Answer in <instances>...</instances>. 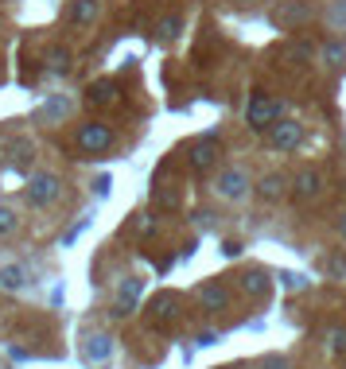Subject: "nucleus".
Returning a JSON list of instances; mask_svg holds the SVG:
<instances>
[{"label": "nucleus", "instance_id": "obj_11", "mask_svg": "<svg viewBox=\"0 0 346 369\" xmlns=\"http://www.w3.org/2000/svg\"><path fill=\"white\" fill-rule=\"evenodd\" d=\"M86 101L89 105H98V109L113 105V101H117V86H113V82H94V86L86 89Z\"/></svg>", "mask_w": 346, "mask_h": 369}, {"label": "nucleus", "instance_id": "obj_19", "mask_svg": "<svg viewBox=\"0 0 346 369\" xmlns=\"http://www.w3.org/2000/svg\"><path fill=\"white\" fill-rule=\"evenodd\" d=\"M51 70H59V74H62V70H70V51H62V47H55V51H51Z\"/></svg>", "mask_w": 346, "mask_h": 369}, {"label": "nucleus", "instance_id": "obj_3", "mask_svg": "<svg viewBox=\"0 0 346 369\" xmlns=\"http://www.w3.org/2000/svg\"><path fill=\"white\" fill-rule=\"evenodd\" d=\"M109 144H113V128L109 125H82V132H78L82 152H105Z\"/></svg>", "mask_w": 346, "mask_h": 369}, {"label": "nucleus", "instance_id": "obj_16", "mask_svg": "<svg viewBox=\"0 0 346 369\" xmlns=\"http://www.w3.org/2000/svg\"><path fill=\"white\" fill-rule=\"evenodd\" d=\"M20 230V218L12 206H0V237H12V233Z\"/></svg>", "mask_w": 346, "mask_h": 369}, {"label": "nucleus", "instance_id": "obj_6", "mask_svg": "<svg viewBox=\"0 0 346 369\" xmlns=\"http://www.w3.org/2000/svg\"><path fill=\"white\" fill-rule=\"evenodd\" d=\"M319 187H323V175L307 167V171H300V175H296V183H292V194H296V203H311V198L319 194Z\"/></svg>", "mask_w": 346, "mask_h": 369}, {"label": "nucleus", "instance_id": "obj_7", "mask_svg": "<svg viewBox=\"0 0 346 369\" xmlns=\"http://www.w3.org/2000/svg\"><path fill=\"white\" fill-rule=\"evenodd\" d=\"M148 311H152V323H156V327H168V323L179 319V300L175 295H156Z\"/></svg>", "mask_w": 346, "mask_h": 369}, {"label": "nucleus", "instance_id": "obj_5", "mask_svg": "<svg viewBox=\"0 0 346 369\" xmlns=\"http://www.w3.org/2000/svg\"><path fill=\"white\" fill-rule=\"evenodd\" d=\"M245 187H249L245 171H241V167H230V171L218 175V187H214V191L222 194V198H241V194H245Z\"/></svg>", "mask_w": 346, "mask_h": 369}, {"label": "nucleus", "instance_id": "obj_12", "mask_svg": "<svg viewBox=\"0 0 346 369\" xmlns=\"http://www.w3.org/2000/svg\"><path fill=\"white\" fill-rule=\"evenodd\" d=\"M98 19V0H74L70 4V24H94Z\"/></svg>", "mask_w": 346, "mask_h": 369}, {"label": "nucleus", "instance_id": "obj_14", "mask_svg": "<svg viewBox=\"0 0 346 369\" xmlns=\"http://www.w3.org/2000/svg\"><path fill=\"white\" fill-rule=\"evenodd\" d=\"M257 194L261 198H280V194H284V179H280V175H265L261 187H257Z\"/></svg>", "mask_w": 346, "mask_h": 369}, {"label": "nucleus", "instance_id": "obj_22", "mask_svg": "<svg viewBox=\"0 0 346 369\" xmlns=\"http://www.w3.org/2000/svg\"><path fill=\"white\" fill-rule=\"evenodd\" d=\"M327 62H331V67H338V62H343V47H327Z\"/></svg>", "mask_w": 346, "mask_h": 369}, {"label": "nucleus", "instance_id": "obj_24", "mask_svg": "<svg viewBox=\"0 0 346 369\" xmlns=\"http://www.w3.org/2000/svg\"><path fill=\"white\" fill-rule=\"evenodd\" d=\"M241 4H249V0H241Z\"/></svg>", "mask_w": 346, "mask_h": 369}, {"label": "nucleus", "instance_id": "obj_18", "mask_svg": "<svg viewBox=\"0 0 346 369\" xmlns=\"http://www.w3.org/2000/svg\"><path fill=\"white\" fill-rule=\"evenodd\" d=\"M327 342H331L335 354H346V327H331L327 330Z\"/></svg>", "mask_w": 346, "mask_h": 369}, {"label": "nucleus", "instance_id": "obj_15", "mask_svg": "<svg viewBox=\"0 0 346 369\" xmlns=\"http://www.w3.org/2000/svg\"><path fill=\"white\" fill-rule=\"evenodd\" d=\"M265 272H245L241 276V291H249V295H265Z\"/></svg>", "mask_w": 346, "mask_h": 369}, {"label": "nucleus", "instance_id": "obj_9", "mask_svg": "<svg viewBox=\"0 0 346 369\" xmlns=\"http://www.w3.org/2000/svg\"><path fill=\"white\" fill-rule=\"evenodd\" d=\"M198 303L207 311H222L230 303V288L226 284H202V288H198Z\"/></svg>", "mask_w": 346, "mask_h": 369}, {"label": "nucleus", "instance_id": "obj_1", "mask_svg": "<svg viewBox=\"0 0 346 369\" xmlns=\"http://www.w3.org/2000/svg\"><path fill=\"white\" fill-rule=\"evenodd\" d=\"M62 194V183H59V175H51V171H40L35 179L28 183V191H24V198H28V206H35V210H43V206H51L55 198Z\"/></svg>", "mask_w": 346, "mask_h": 369}, {"label": "nucleus", "instance_id": "obj_4", "mask_svg": "<svg viewBox=\"0 0 346 369\" xmlns=\"http://www.w3.org/2000/svg\"><path fill=\"white\" fill-rule=\"evenodd\" d=\"M277 113H280V105L277 101H268V97H253V101H249V109H245V121L253 128H268L273 125V121H277Z\"/></svg>", "mask_w": 346, "mask_h": 369}, {"label": "nucleus", "instance_id": "obj_17", "mask_svg": "<svg viewBox=\"0 0 346 369\" xmlns=\"http://www.w3.org/2000/svg\"><path fill=\"white\" fill-rule=\"evenodd\" d=\"M86 358H89V361H105V358H109V338H105V334H94V338H89Z\"/></svg>", "mask_w": 346, "mask_h": 369}, {"label": "nucleus", "instance_id": "obj_23", "mask_svg": "<svg viewBox=\"0 0 346 369\" xmlns=\"http://www.w3.org/2000/svg\"><path fill=\"white\" fill-rule=\"evenodd\" d=\"M338 233H343V237H346V214H343V222H338Z\"/></svg>", "mask_w": 346, "mask_h": 369}, {"label": "nucleus", "instance_id": "obj_10", "mask_svg": "<svg viewBox=\"0 0 346 369\" xmlns=\"http://www.w3.org/2000/svg\"><path fill=\"white\" fill-rule=\"evenodd\" d=\"M137 295H140V280H125V284L117 288V303H113V315H129L132 303H137Z\"/></svg>", "mask_w": 346, "mask_h": 369}, {"label": "nucleus", "instance_id": "obj_21", "mask_svg": "<svg viewBox=\"0 0 346 369\" xmlns=\"http://www.w3.org/2000/svg\"><path fill=\"white\" fill-rule=\"evenodd\" d=\"M8 152H12V160H16V164H20V160H28L31 144H28V140H12V144H8Z\"/></svg>", "mask_w": 346, "mask_h": 369}, {"label": "nucleus", "instance_id": "obj_13", "mask_svg": "<svg viewBox=\"0 0 346 369\" xmlns=\"http://www.w3.org/2000/svg\"><path fill=\"white\" fill-rule=\"evenodd\" d=\"M24 284H28V272H24L20 264H8V268H0V288H4V291H20Z\"/></svg>", "mask_w": 346, "mask_h": 369}, {"label": "nucleus", "instance_id": "obj_2", "mask_svg": "<svg viewBox=\"0 0 346 369\" xmlns=\"http://www.w3.org/2000/svg\"><path fill=\"white\" fill-rule=\"evenodd\" d=\"M300 140H304V125H296V121H284V125H268V144L280 148V152H292Z\"/></svg>", "mask_w": 346, "mask_h": 369}, {"label": "nucleus", "instance_id": "obj_8", "mask_svg": "<svg viewBox=\"0 0 346 369\" xmlns=\"http://www.w3.org/2000/svg\"><path fill=\"white\" fill-rule=\"evenodd\" d=\"M214 155H218V136H202V140L191 148V167H195V171H207V167L214 164Z\"/></svg>", "mask_w": 346, "mask_h": 369}, {"label": "nucleus", "instance_id": "obj_20", "mask_svg": "<svg viewBox=\"0 0 346 369\" xmlns=\"http://www.w3.org/2000/svg\"><path fill=\"white\" fill-rule=\"evenodd\" d=\"M179 28H183V19H179V16H168L164 24H159V35H164V39H175Z\"/></svg>", "mask_w": 346, "mask_h": 369}]
</instances>
